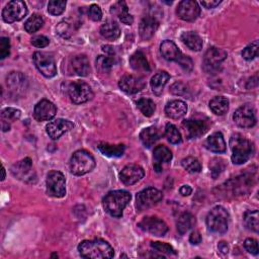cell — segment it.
I'll return each instance as SVG.
<instances>
[{"mask_svg":"<svg viewBox=\"0 0 259 259\" xmlns=\"http://www.w3.org/2000/svg\"><path fill=\"white\" fill-rule=\"evenodd\" d=\"M81 257L88 259H106L113 257V248L102 239L84 240L78 245Z\"/></svg>","mask_w":259,"mask_h":259,"instance_id":"cell-1","label":"cell"},{"mask_svg":"<svg viewBox=\"0 0 259 259\" xmlns=\"http://www.w3.org/2000/svg\"><path fill=\"white\" fill-rule=\"evenodd\" d=\"M230 147L232 149V161L236 165L247 162L254 154V145L241 134H234L230 138Z\"/></svg>","mask_w":259,"mask_h":259,"instance_id":"cell-2","label":"cell"},{"mask_svg":"<svg viewBox=\"0 0 259 259\" xmlns=\"http://www.w3.org/2000/svg\"><path fill=\"white\" fill-rule=\"evenodd\" d=\"M131 198L132 195L126 190L109 191L102 200L103 208L110 215L120 218L122 215V210L127 205Z\"/></svg>","mask_w":259,"mask_h":259,"instance_id":"cell-3","label":"cell"},{"mask_svg":"<svg viewBox=\"0 0 259 259\" xmlns=\"http://www.w3.org/2000/svg\"><path fill=\"white\" fill-rule=\"evenodd\" d=\"M95 167V160L93 156L86 150H78L72 155L69 168L74 175H84L93 170Z\"/></svg>","mask_w":259,"mask_h":259,"instance_id":"cell-4","label":"cell"},{"mask_svg":"<svg viewBox=\"0 0 259 259\" xmlns=\"http://www.w3.org/2000/svg\"><path fill=\"white\" fill-rule=\"evenodd\" d=\"M229 212L221 205L214 206L206 217V226L209 231L213 233L224 234L228 230Z\"/></svg>","mask_w":259,"mask_h":259,"instance_id":"cell-5","label":"cell"},{"mask_svg":"<svg viewBox=\"0 0 259 259\" xmlns=\"http://www.w3.org/2000/svg\"><path fill=\"white\" fill-rule=\"evenodd\" d=\"M47 193L52 197H63L66 194V180L62 172L52 170L47 175Z\"/></svg>","mask_w":259,"mask_h":259,"instance_id":"cell-6","label":"cell"},{"mask_svg":"<svg viewBox=\"0 0 259 259\" xmlns=\"http://www.w3.org/2000/svg\"><path fill=\"white\" fill-rule=\"evenodd\" d=\"M162 197L163 195L160 190L154 187H148L137 194L136 207L139 211H143L157 204Z\"/></svg>","mask_w":259,"mask_h":259,"instance_id":"cell-7","label":"cell"},{"mask_svg":"<svg viewBox=\"0 0 259 259\" xmlns=\"http://www.w3.org/2000/svg\"><path fill=\"white\" fill-rule=\"evenodd\" d=\"M68 94L71 100L76 104L87 102L93 97L91 87L86 82L80 80H76L69 85Z\"/></svg>","mask_w":259,"mask_h":259,"instance_id":"cell-8","label":"cell"},{"mask_svg":"<svg viewBox=\"0 0 259 259\" xmlns=\"http://www.w3.org/2000/svg\"><path fill=\"white\" fill-rule=\"evenodd\" d=\"M32 59L35 67L45 77L52 78L57 74L55 60L50 54L45 52H35Z\"/></svg>","mask_w":259,"mask_h":259,"instance_id":"cell-9","label":"cell"},{"mask_svg":"<svg viewBox=\"0 0 259 259\" xmlns=\"http://www.w3.org/2000/svg\"><path fill=\"white\" fill-rule=\"evenodd\" d=\"M26 14V5L21 0H12L8 2L2 10V18L7 23L21 20Z\"/></svg>","mask_w":259,"mask_h":259,"instance_id":"cell-10","label":"cell"},{"mask_svg":"<svg viewBox=\"0 0 259 259\" xmlns=\"http://www.w3.org/2000/svg\"><path fill=\"white\" fill-rule=\"evenodd\" d=\"M11 173L17 179L27 183H34L36 181V175L32 169V162L29 158H25L13 164Z\"/></svg>","mask_w":259,"mask_h":259,"instance_id":"cell-11","label":"cell"},{"mask_svg":"<svg viewBox=\"0 0 259 259\" xmlns=\"http://www.w3.org/2000/svg\"><path fill=\"white\" fill-rule=\"evenodd\" d=\"M233 119L235 123L240 127H251L256 123L255 109L250 104H245L239 107L234 115Z\"/></svg>","mask_w":259,"mask_h":259,"instance_id":"cell-12","label":"cell"},{"mask_svg":"<svg viewBox=\"0 0 259 259\" xmlns=\"http://www.w3.org/2000/svg\"><path fill=\"white\" fill-rule=\"evenodd\" d=\"M139 227L143 231L158 237L164 236L168 231L166 223L157 217H145L139 223Z\"/></svg>","mask_w":259,"mask_h":259,"instance_id":"cell-13","label":"cell"},{"mask_svg":"<svg viewBox=\"0 0 259 259\" xmlns=\"http://www.w3.org/2000/svg\"><path fill=\"white\" fill-rule=\"evenodd\" d=\"M176 13L182 20L194 21L199 16L200 8L193 0H183L178 4Z\"/></svg>","mask_w":259,"mask_h":259,"instance_id":"cell-14","label":"cell"},{"mask_svg":"<svg viewBox=\"0 0 259 259\" xmlns=\"http://www.w3.org/2000/svg\"><path fill=\"white\" fill-rule=\"evenodd\" d=\"M145 85L146 83L144 78L136 75H124L118 82L119 88L127 94H135L140 92L144 89Z\"/></svg>","mask_w":259,"mask_h":259,"instance_id":"cell-15","label":"cell"},{"mask_svg":"<svg viewBox=\"0 0 259 259\" xmlns=\"http://www.w3.org/2000/svg\"><path fill=\"white\" fill-rule=\"evenodd\" d=\"M74 127L72 121L64 118H57L54 121H51L46 126V132L49 137L53 140H58L65 133L71 131Z\"/></svg>","mask_w":259,"mask_h":259,"instance_id":"cell-16","label":"cell"},{"mask_svg":"<svg viewBox=\"0 0 259 259\" xmlns=\"http://www.w3.org/2000/svg\"><path fill=\"white\" fill-rule=\"evenodd\" d=\"M182 126L185 130L186 137L188 139H196L201 137L208 128V123L203 119H187L182 122Z\"/></svg>","mask_w":259,"mask_h":259,"instance_id":"cell-17","label":"cell"},{"mask_svg":"<svg viewBox=\"0 0 259 259\" xmlns=\"http://www.w3.org/2000/svg\"><path fill=\"white\" fill-rule=\"evenodd\" d=\"M56 112L57 108L55 104L48 99H42L34 106L33 116L38 121H45L52 119L56 115Z\"/></svg>","mask_w":259,"mask_h":259,"instance_id":"cell-18","label":"cell"},{"mask_svg":"<svg viewBox=\"0 0 259 259\" xmlns=\"http://www.w3.org/2000/svg\"><path fill=\"white\" fill-rule=\"evenodd\" d=\"M227 58V52L223 49L211 47L209 48L205 54H204V68L206 70L212 71L213 69H217L218 66Z\"/></svg>","mask_w":259,"mask_h":259,"instance_id":"cell-19","label":"cell"},{"mask_svg":"<svg viewBox=\"0 0 259 259\" xmlns=\"http://www.w3.org/2000/svg\"><path fill=\"white\" fill-rule=\"evenodd\" d=\"M145 175L144 169L137 165V164H130L126 165L119 174L120 180L125 184V185H132L140 181Z\"/></svg>","mask_w":259,"mask_h":259,"instance_id":"cell-20","label":"cell"},{"mask_svg":"<svg viewBox=\"0 0 259 259\" xmlns=\"http://www.w3.org/2000/svg\"><path fill=\"white\" fill-rule=\"evenodd\" d=\"M158 26H159V21L155 16H151V15L145 16L141 20L139 25L140 36L145 40L150 39L158 29Z\"/></svg>","mask_w":259,"mask_h":259,"instance_id":"cell-21","label":"cell"},{"mask_svg":"<svg viewBox=\"0 0 259 259\" xmlns=\"http://www.w3.org/2000/svg\"><path fill=\"white\" fill-rule=\"evenodd\" d=\"M153 157L155 160L154 168L157 172L162 171V164L163 163H168L172 159V153L170 149H168L164 145H159L154 149L153 152Z\"/></svg>","mask_w":259,"mask_h":259,"instance_id":"cell-22","label":"cell"},{"mask_svg":"<svg viewBox=\"0 0 259 259\" xmlns=\"http://www.w3.org/2000/svg\"><path fill=\"white\" fill-rule=\"evenodd\" d=\"M166 115L173 119H178L186 114L187 105L182 100H172L165 106Z\"/></svg>","mask_w":259,"mask_h":259,"instance_id":"cell-23","label":"cell"},{"mask_svg":"<svg viewBox=\"0 0 259 259\" xmlns=\"http://www.w3.org/2000/svg\"><path fill=\"white\" fill-rule=\"evenodd\" d=\"M7 85L12 92L18 94L25 90L27 81L25 76L20 72H11L7 77Z\"/></svg>","mask_w":259,"mask_h":259,"instance_id":"cell-24","label":"cell"},{"mask_svg":"<svg viewBox=\"0 0 259 259\" xmlns=\"http://www.w3.org/2000/svg\"><path fill=\"white\" fill-rule=\"evenodd\" d=\"M160 52L162 57L167 61H175L177 62L178 59L181 57L182 53L177 48L174 41L170 39L164 40L160 46Z\"/></svg>","mask_w":259,"mask_h":259,"instance_id":"cell-25","label":"cell"},{"mask_svg":"<svg viewBox=\"0 0 259 259\" xmlns=\"http://www.w3.org/2000/svg\"><path fill=\"white\" fill-rule=\"evenodd\" d=\"M207 150L214 153H224L226 151V143L222 133H213L204 142Z\"/></svg>","mask_w":259,"mask_h":259,"instance_id":"cell-26","label":"cell"},{"mask_svg":"<svg viewBox=\"0 0 259 259\" xmlns=\"http://www.w3.org/2000/svg\"><path fill=\"white\" fill-rule=\"evenodd\" d=\"M110 12L111 14L116 15L119 20L124 24H132L134 21L133 16L128 13V8L124 1H118L114 3L110 7Z\"/></svg>","mask_w":259,"mask_h":259,"instance_id":"cell-27","label":"cell"},{"mask_svg":"<svg viewBox=\"0 0 259 259\" xmlns=\"http://www.w3.org/2000/svg\"><path fill=\"white\" fill-rule=\"evenodd\" d=\"M162 137V133L157 126H148L144 128L140 134V140L147 148L151 147Z\"/></svg>","mask_w":259,"mask_h":259,"instance_id":"cell-28","label":"cell"},{"mask_svg":"<svg viewBox=\"0 0 259 259\" xmlns=\"http://www.w3.org/2000/svg\"><path fill=\"white\" fill-rule=\"evenodd\" d=\"M21 115V111L19 109L13 107L4 108L1 111V127L3 132L10 130V123L17 120Z\"/></svg>","mask_w":259,"mask_h":259,"instance_id":"cell-29","label":"cell"},{"mask_svg":"<svg viewBox=\"0 0 259 259\" xmlns=\"http://www.w3.org/2000/svg\"><path fill=\"white\" fill-rule=\"evenodd\" d=\"M130 65L137 72L149 73L151 70L148 60L146 59L144 53L141 51H138L134 55H132V57L130 58Z\"/></svg>","mask_w":259,"mask_h":259,"instance_id":"cell-30","label":"cell"},{"mask_svg":"<svg viewBox=\"0 0 259 259\" xmlns=\"http://www.w3.org/2000/svg\"><path fill=\"white\" fill-rule=\"evenodd\" d=\"M72 68L74 72L82 77L87 76L90 73L89 60L85 55H78L72 59Z\"/></svg>","mask_w":259,"mask_h":259,"instance_id":"cell-31","label":"cell"},{"mask_svg":"<svg viewBox=\"0 0 259 259\" xmlns=\"http://www.w3.org/2000/svg\"><path fill=\"white\" fill-rule=\"evenodd\" d=\"M181 40L190 50L198 52L202 49V38L195 31H185L181 34Z\"/></svg>","mask_w":259,"mask_h":259,"instance_id":"cell-32","label":"cell"},{"mask_svg":"<svg viewBox=\"0 0 259 259\" xmlns=\"http://www.w3.org/2000/svg\"><path fill=\"white\" fill-rule=\"evenodd\" d=\"M169 79H170V75L165 71H160L157 74H155L150 81L152 91L154 92V94L160 95L163 92V89Z\"/></svg>","mask_w":259,"mask_h":259,"instance_id":"cell-33","label":"cell"},{"mask_svg":"<svg viewBox=\"0 0 259 259\" xmlns=\"http://www.w3.org/2000/svg\"><path fill=\"white\" fill-rule=\"evenodd\" d=\"M100 34L110 40H114L120 35V29L118 24L113 20H108L104 22L100 27Z\"/></svg>","mask_w":259,"mask_h":259,"instance_id":"cell-34","label":"cell"},{"mask_svg":"<svg viewBox=\"0 0 259 259\" xmlns=\"http://www.w3.org/2000/svg\"><path fill=\"white\" fill-rule=\"evenodd\" d=\"M98 150L107 157H120L123 155L125 147L123 144L110 145L108 143H100L98 145Z\"/></svg>","mask_w":259,"mask_h":259,"instance_id":"cell-35","label":"cell"},{"mask_svg":"<svg viewBox=\"0 0 259 259\" xmlns=\"http://www.w3.org/2000/svg\"><path fill=\"white\" fill-rule=\"evenodd\" d=\"M209 108L218 115H223L229 110V100L224 96H215L209 101Z\"/></svg>","mask_w":259,"mask_h":259,"instance_id":"cell-36","label":"cell"},{"mask_svg":"<svg viewBox=\"0 0 259 259\" xmlns=\"http://www.w3.org/2000/svg\"><path fill=\"white\" fill-rule=\"evenodd\" d=\"M195 224V219L190 212H183L177 221V230L179 234L184 235Z\"/></svg>","mask_w":259,"mask_h":259,"instance_id":"cell-37","label":"cell"},{"mask_svg":"<svg viewBox=\"0 0 259 259\" xmlns=\"http://www.w3.org/2000/svg\"><path fill=\"white\" fill-rule=\"evenodd\" d=\"M244 224L247 227V229L253 231V232H258L259 231V213L257 209L254 210H247L244 213Z\"/></svg>","mask_w":259,"mask_h":259,"instance_id":"cell-38","label":"cell"},{"mask_svg":"<svg viewBox=\"0 0 259 259\" xmlns=\"http://www.w3.org/2000/svg\"><path fill=\"white\" fill-rule=\"evenodd\" d=\"M44 24V19L39 14H32L24 23V29L28 33L37 31Z\"/></svg>","mask_w":259,"mask_h":259,"instance_id":"cell-39","label":"cell"},{"mask_svg":"<svg viewBox=\"0 0 259 259\" xmlns=\"http://www.w3.org/2000/svg\"><path fill=\"white\" fill-rule=\"evenodd\" d=\"M137 107L145 116H152L156 110V105L153 100L149 98H140L137 101Z\"/></svg>","mask_w":259,"mask_h":259,"instance_id":"cell-40","label":"cell"},{"mask_svg":"<svg viewBox=\"0 0 259 259\" xmlns=\"http://www.w3.org/2000/svg\"><path fill=\"white\" fill-rule=\"evenodd\" d=\"M165 136L171 144H179L182 140L180 132L172 123H167L166 124V126H165Z\"/></svg>","mask_w":259,"mask_h":259,"instance_id":"cell-41","label":"cell"},{"mask_svg":"<svg viewBox=\"0 0 259 259\" xmlns=\"http://www.w3.org/2000/svg\"><path fill=\"white\" fill-rule=\"evenodd\" d=\"M182 167L189 173H197L201 170L200 162L194 157H186L181 161Z\"/></svg>","mask_w":259,"mask_h":259,"instance_id":"cell-42","label":"cell"},{"mask_svg":"<svg viewBox=\"0 0 259 259\" xmlns=\"http://www.w3.org/2000/svg\"><path fill=\"white\" fill-rule=\"evenodd\" d=\"M113 65V60L106 56H98L96 59V68L101 73H108Z\"/></svg>","mask_w":259,"mask_h":259,"instance_id":"cell-43","label":"cell"},{"mask_svg":"<svg viewBox=\"0 0 259 259\" xmlns=\"http://www.w3.org/2000/svg\"><path fill=\"white\" fill-rule=\"evenodd\" d=\"M67 2L63 0H52L48 4V11L52 15H60L64 12Z\"/></svg>","mask_w":259,"mask_h":259,"instance_id":"cell-44","label":"cell"},{"mask_svg":"<svg viewBox=\"0 0 259 259\" xmlns=\"http://www.w3.org/2000/svg\"><path fill=\"white\" fill-rule=\"evenodd\" d=\"M226 168V163L221 158H213L209 163V169L211 172V176L217 178Z\"/></svg>","mask_w":259,"mask_h":259,"instance_id":"cell-45","label":"cell"},{"mask_svg":"<svg viewBox=\"0 0 259 259\" xmlns=\"http://www.w3.org/2000/svg\"><path fill=\"white\" fill-rule=\"evenodd\" d=\"M258 48H259V44L258 40H254L253 42H251L249 46H247L243 52H242V57L247 60V61H251L253 60L255 57L258 56Z\"/></svg>","mask_w":259,"mask_h":259,"instance_id":"cell-46","label":"cell"},{"mask_svg":"<svg viewBox=\"0 0 259 259\" xmlns=\"http://www.w3.org/2000/svg\"><path fill=\"white\" fill-rule=\"evenodd\" d=\"M57 32L60 36L64 37V38H68L73 34V28L71 23L67 22V21H62L58 24L57 26Z\"/></svg>","mask_w":259,"mask_h":259,"instance_id":"cell-47","label":"cell"},{"mask_svg":"<svg viewBox=\"0 0 259 259\" xmlns=\"http://www.w3.org/2000/svg\"><path fill=\"white\" fill-rule=\"evenodd\" d=\"M151 247L156 250L157 252L160 253H165V254H176L175 250L172 248V246H170L167 243H163V242H152L151 243Z\"/></svg>","mask_w":259,"mask_h":259,"instance_id":"cell-48","label":"cell"},{"mask_svg":"<svg viewBox=\"0 0 259 259\" xmlns=\"http://www.w3.org/2000/svg\"><path fill=\"white\" fill-rule=\"evenodd\" d=\"M88 16L93 21H99L102 17V11H101L100 7L96 4L90 5V7L88 9Z\"/></svg>","mask_w":259,"mask_h":259,"instance_id":"cell-49","label":"cell"},{"mask_svg":"<svg viewBox=\"0 0 259 259\" xmlns=\"http://www.w3.org/2000/svg\"><path fill=\"white\" fill-rule=\"evenodd\" d=\"M10 53V42L9 38L2 36L0 38V58L5 59Z\"/></svg>","mask_w":259,"mask_h":259,"instance_id":"cell-50","label":"cell"},{"mask_svg":"<svg viewBox=\"0 0 259 259\" xmlns=\"http://www.w3.org/2000/svg\"><path fill=\"white\" fill-rule=\"evenodd\" d=\"M244 247L249 253H251L253 255L258 254V243L255 239H253V238L246 239L244 242Z\"/></svg>","mask_w":259,"mask_h":259,"instance_id":"cell-51","label":"cell"},{"mask_svg":"<svg viewBox=\"0 0 259 259\" xmlns=\"http://www.w3.org/2000/svg\"><path fill=\"white\" fill-rule=\"evenodd\" d=\"M177 63L181 66V68L188 72V71H191L192 70V67H193V63H192V60L188 57V56H185V55H181V57L178 59Z\"/></svg>","mask_w":259,"mask_h":259,"instance_id":"cell-52","label":"cell"},{"mask_svg":"<svg viewBox=\"0 0 259 259\" xmlns=\"http://www.w3.org/2000/svg\"><path fill=\"white\" fill-rule=\"evenodd\" d=\"M31 45L36 48H45L50 44V39L45 35H35L31 39Z\"/></svg>","mask_w":259,"mask_h":259,"instance_id":"cell-53","label":"cell"},{"mask_svg":"<svg viewBox=\"0 0 259 259\" xmlns=\"http://www.w3.org/2000/svg\"><path fill=\"white\" fill-rule=\"evenodd\" d=\"M171 92L173 93V94H175V95H183V94H185L186 93V86L183 84V83H181V82H177V83H175V84H173L172 85V87H171Z\"/></svg>","mask_w":259,"mask_h":259,"instance_id":"cell-54","label":"cell"},{"mask_svg":"<svg viewBox=\"0 0 259 259\" xmlns=\"http://www.w3.org/2000/svg\"><path fill=\"white\" fill-rule=\"evenodd\" d=\"M189 242L192 245H198L201 242V236L199 234V232L197 231H193L190 236H189Z\"/></svg>","mask_w":259,"mask_h":259,"instance_id":"cell-55","label":"cell"},{"mask_svg":"<svg viewBox=\"0 0 259 259\" xmlns=\"http://www.w3.org/2000/svg\"><path fill=\"white\" fill-rule=\"evenodd\" d=\"M221 2L222 1H220V0H215V1L210 0V1H200V4L207 9H211V8H214L215 6H218Z\"/></svg>","mask_w":259,"mask_h":259,"instance_id":"cell-56","label":"cell"},{"mask_svg":"<svg viewBox=\"0 0 259 259\" xmlns=\"http://www.w3.org/2000/svg\"><path fill=\"white\" fill-rule=\"evenodd\" d=\"M180 193L183 195V196H188L189 194H191L192 192V188L189 186V185H182L179 189Z\"/></svg>","mask_w":259,"mask_h":259,"instance_id":"cell-57","label":"cell"},{"mask_svg":"<svg viewBox=\"0 0 259 259\" xmlns=\"http://www.w3.org/2000/svg\"><path fill=\"white\" fill-rule=\"evenodd\" d=\"M218 248H219V250H220L222 253H224V254L228 253L229 247H228V244H227L226 242H224V241L220 242V243H219V245H218Z\"/></svg>","mask_w":259,"mask_h":259,"instance_id":"cell-58","label":"cell"},{"mask_svg":"<svg viewBox=\"0 0 259 259\" xmlns=\"http://www.w3.org/2000/svg\"><path fill=\"white\" fill-rule=\"evenodd\" d=\"M102 49H103V51H104V52H106V53H108V54H110V55L114 54L113 48H112V47H110V46H103V47H102Z\"/></svg>","mask_w":259,"mask_h":259,"instance_id":"cell-59","label":"cell"},{"mask_svg":"<svg viewBox=\"0 0 259 259\" xmlns=\"http://www.w3.org/2000/svg\"><path fill=\"white\" fill-rule=\"evenodd\" d=\"M5 179V168L2 167V177H1V180H4Z\"/></svg>","mask_w":259,"mask_h":259,"instance_id":"cell-60","label":"cell"},{"mask_svg":"<svg viewBox=\"0 0 259 259\" xmlns=\"http://www.w3.org/2000/svg\"><path fill=\"white\" fill-rule=\"evenodd\" d=\"M51 257H58V255H57L56 253H54V254H52V255H51Z\"/></svg>","mask_w":259,"mask_h":259,"instance_id":"cell-61","label":"cell"}]
</instances>
